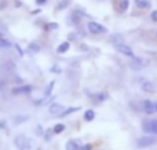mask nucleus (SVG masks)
<instances>
[{
  "mask_svg": "<svg viewBox=\"0 0 157 150\" xmlns=\"http://www.w3.org/2000/svg\"><path fill=\"white\" fill-rule=\"evenodd\" d=\"M87 28H88V30L92 35H102V33H106V28L103 26V25H101L99 22L91 21V22H88Z\"/></svg>",
  "mask_w": 157,
  "mask_h": 150,
  "instance_id": "nucleus-1",
  "label": "nucleus"
},
{
  "mask_svg": "<svg viewBox=\"0 0 157 150\" xmlns=\"http://www.w3.org/2000/svg\"><path fill=\"white\" fill-rule=\"evenodd\" d=\"M146 134H152V135H157V120H149V121H144V126H142Z\"/></svg>",
  "mask_w": 157,
  "mask_h": 150,
  "instance_id": "nucleus-2",
  "label": "nucleus"
},
{
  "mask_svg": "<svg viewBox=\"0 0 157 150\" xmlns=\"http://www.w3.org/2000/svg\"><path fill=\"white\" fill-rule=\"evenodd\" d=\"M116 50H117L119 52H121L123 55H125V57L134 58V51H132V48H131L130 46H127V44H124V43H117V44H116Z\"/></svg>",
  "mask_w": 157,
  "mask_h": 150,
  "instance_id": "nucleus-3",
  "label": "nucleus"
},
{
  "mask_svg": "<svg viewBox=\"0 0 157 150\" xmlns=\"http://www.w3.org/2000/svg\"><path fill=\"white\" fill-rule=\"evenodd\" d=\"M14 145H15L19 150H28L29 142H28L25 135H18V137H15V139H14Z\"/></svg>",
  "mask_w": 157,
  "mask_h": 150,
  "instance_id": "nucleus-4",
  "label": "nucleus"
},
{
  "mask_svg": "<svg viewBox=\"0 0 157 150\" xmlns=\"http://www.w3.org/2000/svg\"><path fill=\"white\" fill-rule=\"evenodd\" d=\"M156 143V138L155 137H142L138 139V142H136V145H138V148H149V146L155 145Z\"/></svg>",
  "mask_w": 157,
  "mask_h": 150,
  "instance_id": "nucleus-5",
  "label": "nucleus"
},
{
  "mask_svg": "<svg viewBox=\"0 0 157 150\" xmlns=\"http://www.w3.org/2000/svg\"><path fill=\"white\" fill-rule=\"evenodd\" d=\"M48 112L51 113V114L54 116H58V117H61L62 116V113L65 112V106L61 103H51L48 107Z\"/></svg>",
  "mask_w": 157,
  "mask_h": 150,
  "instance_id": "nucleus-6",
  "label": "nucleus"
},
{
  "mask_svg": "<svg viewBox=\"0 0 157 150\" xmlns=\"http://www.w3.org/2000/svg\"><path fill=\"white\" fill-rule=\"evenodd\" d=\"M131 68L134 69V70H139V69H142L144 66H146L147 65V61H145V59H142V58H136V57H134L132 59H131Z\"/></svg>",
  "mask_w": 157,
  "mask_h": 150,
  "instance_id": "nucleus-7",
  "label": "nucleus"
},
{
  "mask_svg": "<svg viewBox=\"0 0 157 150\" xmlns=\"http://www.w3.org/2000/svg\"><path fill=\"white\" fill-rule=\"evenodd\" d=\"M134 4H135L136 8H141V10H149L152 7L150 0H134Z\"/></svg>",
  "mask_w": 157,
  "mask_h": 150,
  "instance_id": "nucleus-8",
  "label": "nucleus"
},
{
  "mask_svg": "<svg viewBox=\"0 0 157 150\" xmlns=\"http://www.w3.org/2000/svg\"><path fill=\"white\" fill-rule=\"evenodd\" d=\"M30 91H32V85H29V84L13 88V94H14V95H18V94H29Z\"/></svg>",
  "mask_w": 157,
  "mask_h": 150,
  "instance_id": "nucleus-9",
  "label": "nucleus"
},
{
  "mask_svg": "<svg viewBox=\"0 0 157 150\" xmlns=\"http://www.w3.org/2000/svg\"><path fill=\"white\" fill-rule=\"evenodd\" d=\"M86 15V14L83 13V11H80V10H75L73 13L71 14V21L72 22H75V24H78V22L81 21V18Z\"/></svg>",
  "mask_w": 157,
  "mask_h": 150,
  "instance_id": "nucleus-10",
  "label": "nucleus"
},
{
  "mask_svg": "<svg viewBox=\"0 0 157 150\" xmlns=\"http://www.w3.org/2000/svg\"><path fill=\"white\" fill-rule=\"evenodd\" d=\"M142 106H144V110L147 113V114H152V113H155V112H156V109H155V103H153L152 101H144Z\"/></svg>",
  "mask_w": 157,
  "mask_h": 150,
  "instance_id": "nucleus-11",
  "label": "nucleus"
},
{
  "mask_svg": "<svg viewBox=\"0 0 157 150\" xmlns=\"http://www.w3.org/2000/svg\"><path fill=\"white\" fill-rule=\"evenodd\" d=\"M91 98L94 99L95 103H101V102H103V101H106V99H108V94L102 91V92H97L95 95H91Z\"/></svg>",
  "mask_w": 157,
  "mask_h": 150,
  "instance_id": "nucleus-12",
  "label": "nucleus"
},
{
  "mask_svg": "<svg viewBox=\"0 0 157 150\" xmlns=\"http://www.w3.org/2000/svg\"><path fill=\"white\" fill-rule=\"evenodd\" d=\"M69 48H71V43H69V41H62V43L57 47V52L58 54H65V52H68Z\"/></svg>",
  "mask_w": 157,
  "mask_h": 150,
  "instance_id": "nucleus-13",
  "label": "nucleus"
},
{
  "mask_svg": "<svg viewBox=\"0 0 157 150\" xmlns=\"http://www.w3.org/2000/svg\"><path fill=\"white\" fill-rule=\"evenodd\" d=\"M141 88L144 92H149V94H152L153 91H155V85H153L150 81H144L141 85Z\"/></svg>",
  "mask_w": 157,
  "mask_h": 150,
  "instance_id": "nucleus-14",
  "label": "nucleus"
},
{
  "mask_svg": "<svg viewBox=\"0 0 157 150\" xmlns=\"http://www.w3.org/2000/svg\"><path fill=\"white\" fill-rule=\"evenodd\" d=\"M65 148H66V150H80L81 146H78V143L75 139H69L68 142H66Z\"/></svg>",
  "mask_w": 157,
  "mask_h": 150,
  "instance_id": "nucleus-15",
  "label": "nucleus"
},
{
  "mask_svg": "<svg viewBox=\"0 0 157 150\" xmlns=\"http://www.w3.org/2000/svg\"><path fill=\"white\" fill-rule=\"evenodd\" d=\"M40 44L39 43H30L29 46H28V51H29V54H37L39 51H40Z\"/></svg>",
  "mask_w": 157,
  "mask_h": 150,
  "instance_id": "nucleus-16",
  "label": "nucleus"
},
{
  "mask_svg": "<svg viewBox=\"0 0 157 150\" xmlns=\"http://www.w3.org/2000/svg\"><path fill=\"white\" fill-rule=\"evenodd\" d=\"M130 7V0H120L119 2V13H125Z\"/></svg>",
  "mask_w": 157,
  "mask_h": 150,
  "instance_id": "nucleus-17",
  "label": "nucleus"
},
{
  "mask_svg": "<svg viewBox=\"0 0 157 150\" xmlns=\"http://www.w3.org/2000/svg\"><path fill=\"white\" fill-rule=\"evenodd\" d=\"M94 118H95V112L94 110H91V109L86 110V113H84V120L86 121H92Z\"/></svg>",
  "mask_w": 157,
  "mask_h": 150,
  "instance_id": "nucleus-18",
  "label": "nucleus"
},
{
  "mask_svg": "<svg viewBox=\"0 0 157 150\" xmlns=\"http://www.w3.org/2000/svg\"><path fill=\"white\" fill-rule=\"evenodd\" d=\"M69 3H71V0H62V2H59V3H58V6H57V10L58 11H62V10H65V8H68L69 7Z\"/></svg>",
  "mask_w": 157,
  "mask_h": 150,
  "instance_id": "nucleus-19",
  "label": "nucleus"
},
{
  "mask_svg": "<svg viewBox=\"0 0 157 150\" xmlns=\"http://www.w3.org/2000/svg\"><path fill=\"white\" fill-rule=\"evenodd\" d=\"M58 26H59V25H58L57 22H48V24H46V26H44V30H55V29H58Z\"/></svg>",
  "mask_w": 157,
  "mask_h": 150,
  "instance_id": "nucleus-20",
  "label": "nucleus"
},
{
  "mask_svg": "<svg viewBox=\"0 0 157 150\" xmlns=\"http://www.w3.org/2000/svg\"><path fill=\"white\" fill-rule=\"evenodd\" d=\"M52 129H54V134H61V132L65 131V126L63 124H55Z\"/></svg>",
  "mask_w": 157,
  "mask_h": 150,
  "instance_id": "nucleus-21",
  "label": "nucleus"
},
{
  "mask_svg": "<svg viewBox=\"0 0 157 150\" xmlns=\"http://www.w3.org/2000/svg\"><path fill=\"white\" fill-rule=\"evenodd\" d=\"M80 110V107H69V109H65V112L62 113V116L61 117H65V116L71 114V113H75V112H78Z\"/></svg>",
  "mask_w": 157,
  "mask_h": 150,
  "instance_id": "nucleus-22",
  "label": "nucleus"
},
{
  "mask_svg": "<svg viewBox=\"0 0 157 150\" xmlns=\"http://www.w3.org/2000/svg\"><path fill=\"white\" fill-rule=\"evenodd\" d=\"M8 47H10V41H7L0 35V48H8Z\"/></svg>",
  "mask_w": 157,
  "mask_h": 150,
  "instance_id": "nucleus-23",
  "label": "nucleus"
},
{
  "mask_svg": "<svg viewBox=\"0 0 157 150\" xmlns=\"http://www.w3.org/2000/svg\"><path fill=\"white\" fill-rule=\"evenodd\" d=\"M54 85H55V81H51L48 85H47V88H46V92H44V95L46 96H48L50 94H51V91H52V88H54Z\"/></svg>",
  "mask_w": 157,
  "mask_h": 150,
  "instance_id": "nucleus-24",
  "label": "nucleus"
},
{
  "mask_svg": "<svg viewBox=\"0 0 157 150\" xmlns=\"http://www.w3.org/2000/svg\"><path fill=\"white\" fill-rule=\"evenodd\" d=\"M52 134H54V129H47V132H46V138H44V139H46V141H50V139H51V135Z\"/></svg>",
  "mask_w": 157,
  "mask_h": 150,
  "instance_id": "nucleus-25",
  "label": "nucleus"
},
{
  "mask_svg": "<svg viewBox=\"0 0 157 150\" xmlns=\"http://www.w3.org/2000/svg\"><path fill=\"white\" fill-rule=\"evenodd\" d=\"M150 19H152L153 22H157V10H153L152 13H150Z\"/></svg>",
  "mask_w": 157,
  "mask_h": 150,
  "instance_id": "nucleus-26",
  "label": "nucleus"
},
{
  "mask_svg": "<svg viewBox=\"0 0 157 150\" xmlns=\"http://www.w3.org/2000/svg\"><path fill=\"white\" fill-rule=\"evenodd\" d=\"M80 150H92V145L91 143H86V145L81 146Z\"/></svg>",
  "mask_w": 157,
  "mask_h": 150,
  "instance_id": "nucleus-27",
  "label": "nucleus"
},
{
  "mask_svg": "<svg viewBox=\"0 0 157 150\" xmlns=\"http://www.w3.org/2000/svg\"><path fill=\"white\" fill-rule=\"evenodd\" d=\"M35 3H36L37 6H44V4L47 3V0H35Z\"/></svg>",
  "mask_w": 157,
  "mask_h": 150,
  "instance_id": "nucleus-28",
  "label": "nucleus"
},
{
  "mask_svg": "<svg viewBox=\"0 0 157 150\" xmlns=\"http://www.w3.org/2000/svg\"><path fill=\"white\" fill-rule=\"evenodd\" d=\"M26 118L28 117H15V118H14V121H15V123H21V121H25Z\"/></svg>",
  "mask_w": 157,
  "mask_h": 150,
  "instance_id": "nucleus-29",
  "label": "nucleus"
},
{
  "mask_svg": "<svg viewBox=\"0 0 157 150\" xmlns=\"http://www.w3.org/2000/svg\"><path fill=\"white\" fill-rule=\"evenodd\" d=\"M15 48H17V52H18V54L22 57V55H24V51H22V50H21V47H19L18 44H15Z\"/></svg>",
  "mask_w": 157,
  "mask_h": 150,
  "instance_id": "nucleus-30",
  "label": "nucleus"
},
{
  "mask_svg": "<svg viewBox=\"0 0 157 150\" xmlns=\"http://www.w3.org/2000/svg\"><path fill=\"white\" fill-rule=\"evenodd\" d=\"M51 72H54V73H61V69L58 68V66H52V68H51Z\"/></svg>",
  "mask_w": 157,
  "mask_h": 150,
  "instance_id": "nucleus-31",
  "label": "nucleus"
},
{
  "mask_svg": "<svg viewBox=\"0 0 157 150\" xmlns=\"http://www.w3.org/2000/svg\"><path fill=\"white\" fill-rule=\"evenodd\" d=\"M6 4H7V0H0V10H3L6 7Z\"/></svg>",
  "mask_w": 157,
  "mask_h": 150,
  "instance_id": "nucleus-32",
  "label": "nucleus"
},
{
  "mask_svg": "<svg viewBox=\"0 0 157 150\" xmlns=\"http://www.w3.org/2000/svg\"><path fill=\"white\" fill-rule=\"evenodd\" d=\"M14 3H15V4H14V6H15L17 8H18V7H21V6H22V2H21V0H15V2H14Z\"/></svg>",
  "mask_w": 157,
  "mask_h": 150,
  "instance_id": "nucleus-33",
  "label": "nucleus"
},
{
  "mask_svg": "<svg viewBox=\"0 0 157 150\" xmlns=\"http://www.w3.org/2000/svg\"><path fill=\"white\" fill-rule=\"evenodd\" d=\"M4 127H6V121H0V128H4Z\"/></svg>",
  "mask_w": 157,
  "mask_h": 150,
  "instance_id": "nucleus-34",
  "label": "nucleus"
},
{
  "mask_svg": "<svg viewBox=\"0 0 157 150\" xmlns=\"http://www.w3.org/2000/svg\"><path fill=\"white\" fill-rule=\"evenodd\" d=\"M39 13H40V10H33L32 11V14H39Z\"/></svg>",
  "mask_w": 157,
  "mask_h": 150,
  "instance_id": "nucleus-35",
  "label": "nucleus"
},
{
  "mask_svg": "<svg viewBox=\"0 0 157 150\" xmlns=\"http://www.w3.org/2000/svg\"><path fill=\"white\" fill-rule=\"evenodd\" d=\"M3 85H4V81H2V83H0V88H2Z\"/></svg>",
  "mask_w": 157,
  "mask_h": 150,
  "instance_id": "nucleus-36",
  "label": "nucleus"
},
{
  "mask_svg": "<svg viewBox=\"0 0 157 150\" xmlns=\"http://www.w3.org/2000/svg\"><path fill=\"white\" fill-rule=\"evenodd\" d=\"M155 109H156V112H157V102L155 103Z\"/></svg>",
  "mask_w": 157,
  "mask_h": 150,
  "instance_id": "nucleus-37",
  "label": "nucleus"
},
{
  "mask_svg": "<svg viewBox=\"0 0 157 150\" xmlns=\"http://www.w3.org/2000/svg\"><path fill=\"white\" fill-rule=\"evenodd\" d=\"M156 37H157V32H156Z\"/></svg>",
  "mask_w": 157,
  "mask_h": 150,
  "instance_id": "nucleus-38",
  "label": "nucleus"
},
{
  "mask_svg": "<svg viewBox=\"0 0 157 150\" xmlns=\"http://www.w3.org/2000/svg\"><path fill=\"white\" fill-rule=\"evenodd\" d=\"M37 150H41V149H37Z\"/></svg>",
  "mask_w": 157,
  "mask_h": 150,
  "instance_id": "nucleus-39",
  "label": "nucleus"
},
{
  "mask_svg": "<svg viewBox=\"0 0 157 150\" xmlns=\"http://www.w3.org/2000/svg\"><path fill=\"white\" fill-rule=\"evenodd\" d=\"M99 150H102V149H99Z\"/></svg>",
  "mask_w": 157,
  "mask_h": 150,
  "instance_id": "nucleus-40",
  "label": "nucleus"
}]
</instances>
